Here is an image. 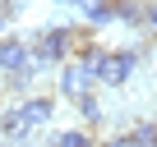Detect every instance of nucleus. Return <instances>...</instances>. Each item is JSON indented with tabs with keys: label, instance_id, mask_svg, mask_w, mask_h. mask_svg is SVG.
<instances>
[{
	"label": "nucleus",
	"instance_id": "obj_1",
	"mask_svg": "<svg viewBox=\"0 0 157 147\" xmlns=\"http://www.w3.org/2000/svg\"><path fill=\"white\" fill-rule=\"evenodd\" d=\"M93 41V28H42L33 37V60L42 69H60L78 55V46Z\"/></svg>",
	"mask_w": 157,
	"mask_h": 147
},
{
	"label": "nucleus",
	"instance_id": "obj_2",
	"mask_svg": "<svg viewBox=\"0 0 157 147\" xmlns=\"http://www.w3.org/2000/svg\"><path fill=\"white\" fill-rule=\"evenodd\" d=\"M37 60H33V41L23 37H0V74L5 78H37Z\"/></svg>",
	"mask_w": 157,
	"mask_h": 147
},
{
	"label": "nucleus",
	"instance_id": "obj_3",
	"mask_svg": "<svg viewBox=\"0 0 157 147\" xmlns=\"http://www.w3.org/2000/svg\"><path fill=\"white\" fill-rule=\"evenodd\" d=\"M139 60H143V51H139V46L111 51V55H106V64H102V74H97V83H106V88H125V83L134 78Z\"/></svg>",
	"mask_w": 157,
	"mask_h": 147
},
{
	"label": "nucleus",
	"instance_id": "obj_4",
	"mask_svg": "<svg viewBox=\"0 0 157 147\" xmlns=\"http://www.w3.org/2000/svg\"><path fill=\"white\" fill-rule=\"evenodd\" d=\"M93 92V74L78 64V60H69V64H60V97H69V101H78V97H88Z\"/></svg>",
	"mask_w": 157,
	"mask_h": 147
},
{
	"label": "nucleus",
	"instance_id": "obj_5",
	"mask_svg": "<svg viewBox=\"0 0 157 147\" xmlns=\"http://www.w3.org/2000/svg\"><path fill=\"white\" fill-rule=\"evenodd\" d=\"M19 115L37 129V124H51V115H56V101L46 97V92H33V97H23L19 101Z\"/></svg>",
	"mask_w": 157,
	"mask_h": 147
},
{
	"label": "nucleus",
	"instance_id": "obj_6",
	"mask_svg": "<svg viewBox=\"0 0 157 147\" xmlns=\"http://www.w3.org/2000/svg\"><path fill=\"white\" fill-rule=\"evenodd\" d=\"M143 19H148V0H116V23L143 28Z\"/></svg>",
	"mask_w": 157,
	"mask_h": 147
},
{
	"label": "nucleus",
	"instance_id": "obj_7",
	"mask_svg": "<svg viewBox=\"0 0 157 147\" xmlns=\"http://www.w3.org/2000/svg\"><path fill=\"white\" fill-rule=\"evenodd\" d=\"M106 55H111V51H106L102 41H88V46H78V55H74V60L83 64V69L93 74V83H97V74H102V64H106Z\"/></svg>",
	"mask_w": 157,
	"mask_h": 147
},
{
	"label": "nucleus",
	"instance_id": "obj_8",
	"mask_svg": "<svg viewBox=\"0 0 157 147\" xmlns=\"http://www.w3.org/2000/svg\"><path fill=\"white\" fill-rule=\"evenodd\" d=\"M83 19H88V28H106V23H116V0H97V5H88Z\"/></svg>",
	"mask_w": 157,
	"mask_h": 147
},
{
	"label": "nucleus",
	"instance_id": "obj_9",
	"mask_svg": "<svg viewBox=\"0 0 157 147\" xmlns=\"http://www.w3.org/2000/svg\"><path fill=\"white\" fill-rule=\"evenodd\" d=\"M51 147H97V142H93L88 129H60V133L51 138Z\"/></svg>",
	"mask_w": 157,
	"mask_h": 147
},
{
	"label": "nucleus",
	"instance_id": "obj_10",
	"mask_svg": "<svg viewBox=\"0 0 157 147\" xmlns=\"http://www.w3.org/2000/svg\"><path fill=\"white\" fill-rule=\"evenodd\" d=\"M74 106H78V115H83V124H102V115H106V110H102V101H97V92L78 97Z\"/></svg>",
	"mask_w": 157,
	"mask_h": 147
},
{
	"label": "nucleus",
	"instance_id": "obj_11",
	"mask_svg": "<svg viewBox=\"0 0 157 147\" xmlns=\"http://www.w3.org/2000/svg\"><path fill=\"white\" fill-rule=\"evenodd\" d=\"M134 142H139V147H157V120L139 124V129H134Z\"/></svg>",
	"mask_w": 157,
	"mask_h": 147
},
{
	"label": "nucleus",
	"instance_id": "obj_12",
	"mask_svg": "<svg viewBox=\"0 0 157 147\" xmlns=\"http://www.w3.org/2000/svg\"><path fill=\"white\" fill-rule=\"evenodd\" d=\"M97 147H139V142H134V129H129V133H116V138H102Z\"/></svg>",
	"mask_w": 157,
	"mask_h": 147
},
{
	"label": "nucleus",
	"instance_id": "obj_13",
	"mask_svg": "<svg viewBox=\"0 0 157 147\" xmlns=\"http://www.w3.org/2000/svg\"><path fill=\"white\" fill-rule=\"evenodd\" d=\"M143 32L157 37V0H148V19H143Z\"/></svg>",
	"mask_w": 157,
	"mask_h": 147
},
{
	"label": "nucleus",
	"instance_id": "obj_14",
	"mask_svg": "<svg viewBox=\"0 0 157 147\" xmlns=\"http://www.w3.org/2000/svg\"><path fill=\"white\" fill-rule=\"evenodd\" d=\"M19 14V0H0V19H14Z\"/></svg>",
	"mask_w": 157,
	"mask_h": 147
},
{
	"label": "nucleus",
	"instance_id": "obj_15",
	"mask_svg": "<svg viewBox=\"0 0 157 147\" xmlns=\"http://www.w3.org/2000/svg\"><path fill=\"white\" fill-rule=\"evenodd\" d=\"M5 23H10V19H0V37H5Z\"/></svg>",
	"mask_w": 157,
	"mask_h": 147
}]
</instances>
